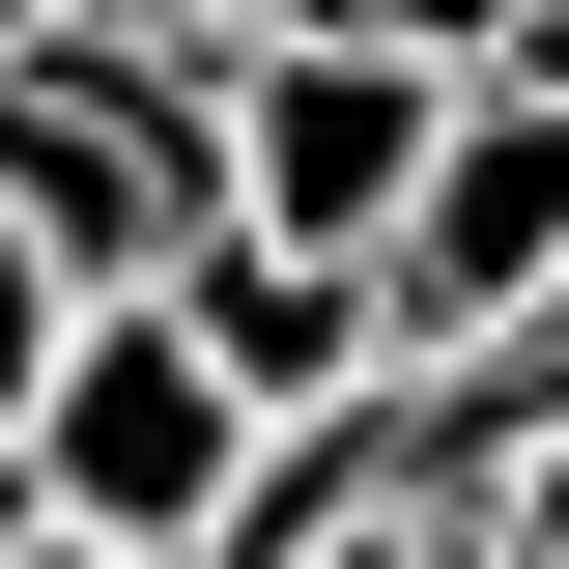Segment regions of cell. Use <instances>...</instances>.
Here are the masks:
<instances>
[{"mask_svg":"<svg viewBox=\"0 0 569 569\" xmlns=\"http://www.w3.org/2000/svg\"><path fill=\"white\" fill-rule=\"evenodd\" d=\"M228 485H257V427H228V370L171 342V313H58L29 342V427H0V512L86 569H200Z\"/></svg>","mask_w":569,"mask_h":569,"instance_id":"obj_1","label":"cell"},{"mask_svg":"<svg viewBox=\"0 0 569 569\" xmlns=\"http://www.w3.org/2000/svg\"><path fill=\"white\" fill-rule=\"evenodd\" d=\"M200 228H228V171H200V58H142V29H58V58L0 86V257L58 284V313H142Z\"/></svg>","mask_w":569,"mask_h":569,"instance_id":"obj_2","label":"cell"},{"mask_svg":"<svg viewBox=\"0 0 569 569\" xmlns=\"http://www.w3.org/2000/svg\"><path fill=\"white\" fill-rule=\"evenodd\" d=\"M569 284V58H485L427 114V200L370 228V370H456Z\"/></svg>","mask_w":569,"mask_h":569,"instance_id":"obj_3","label":"cell"},{"mask_svg":"<svg viewBox=\"0 0 569 569\" xmlns=\"http://www.w3.org/2000/svg\"><path fill=\"white\" fill-rule=\"evenodd\" d=\"M427 114H456V86L370 58V29H228V58H200V171H228V228H257V257H342V284H370V228L427 200Z\"/></svg>","mask_w":569,"mask_h":569,"instance_id":"obj_4","label":"cell"},{"mask_svg":"<svg viewBox=\"0 0 569 569\" xmlns=\"http://www.w3.org/2000/svg\"><path fill=\"white\" fill-rule=\"evenodd\" d=\"M142 313L228 370V427H342V399H370V284H342V257H257V228H200Z\"/></svg>","mask_w":569,"mask_h":569,"instance_id":"obj_5","label":"cell"},{"mask_svg":"<svg viewBox=\"0 0 569 569\" xmlns=\"http://www.w3.org/2000/svg\"><path fill=\"white\" fill-rule=\"evenodd\" d=\"M284 29H370V58H427V86H485L541 0H284Z\"/></svg>","mask_w":569,"mask_h":569,"instance_id":"obj_6","label":"cell"},{"mask_svg":"<svg viewBox=\"0 0 569 569\" xmlns=\"http://www.w3.org/2000/svg\"><path fill=\"white\" fill-rule=\"evenodd\" d=\"M86 29H142V58H228V29H284V0H86Z\"/></svg>","mask_w":569,"mask_h":569,"instance_id":"obj_7","label":"cell"},{"mask_svg":"<svg viewBox=\"0 0 569 569\" xmlns=\"http://www.w3.org/2000/svg\"><path fill=\"white\" fill-rule=\"evenodd\" d=\"M29 342H58V284H29V257H0V427H29Z\"/></svg>","mask_w":569,"mask_h":569,"instance_id":"obj_8","label":"cell"},{"mask_svg":"<svg viewBox=\"0 0 569 569\" xmlns=\"http://www.w3.org/2000/svg\"><path fill=\"white\" fill-rule=\"evenodd\" d=\"M58 29H86V0H0V86H29V58H58Z\"/></svg>","mask_w":569,"mask_h":569,"instance_id":"obj_9","label":"cell"},{"mask_svg":"<svg viewBox=\"0 0 569 569\" xmlns=\"http://www.w3.org/2000/svg\"><path fill=\"white\" fill-rule=\"evenodd\" d=\"M0 569H86V541H29V512H0Z\"/></svg>","mask_w":569,"mask_h":569,"instance_id":"obj_10","label":"cell"},{"mask_svg":"<svg viewBox=\"0 0 569 569\" xmlns=\"http://www.w3.org/2000/svg\"><path fill=\"white\" fill-rule=\"evenodd\" d=\"M370 569H456V541H370Z\"/></svg>","mask_w":569,"mask_h":569,"instance_id":"obj_11","label":"cell"}]
</instances>
